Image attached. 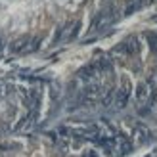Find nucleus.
<instances>
[{
	"instance_id": "2",
	"label": "nucleus",
	"mask_w": 157,
	"mask_h": 157,
	"mask_svg": "<svg viewBox=\"0 0 157 157\" xmlns=\"http://www.w3.org/2000/svg\"><path fill=\"white\" fill-rule=\"evenodd\" d=\"M136 134H138V138L140 140H142V142H151V140H153V136H151V132L150 130H147L146 127H142V124H138V127H136Z\"/></svg>"
},
{
	"instance_id": "6",
	"label": "nucleus",
	"mask_w": 157,
	"mask_h": 157,
	"mask_svg": "<svg viewBox=\"0 0 157 157\" xmlns=\"http://www.w3.org/2000/svg\"><path fill=\"white\" fill-rule=\"evenodd\" d=\"M130 150H132V144H130V142H127V140H123V142H121V155L130 153Z\"/></svg>"
},
{
	"instance_id": "7",
	"label": "nucleus",
	"mask_w": 157,
	"mask_h": 157,
	"mask_svg": "<svg viewBox=\"0 0 157 157\" xmlns=\"http://www.w3.org/2000/svg\"><path fill=\"white\" fill-rule=\"evenodd\" d=\"M84 157H98V155H96V151H88V153H86Z\"/></svg>"
},
{
	"instance_id": "9",
	"label": "nucleus",
	"mask_w": 157,
	"mask_h": 157,
	"mask_svg": "<svg viewBox=\"0 0 157 157\" xmlns=\"http://www.w3.org/2000/svg\"><path fill=\"white\" fill-rule=\"evenodd\" d=\"M138 2H144V0H138Z\"/></svg>"
},
{
	"instance_id": "8",
	"label": "nucleus",
	"mask_w": 157,
	"mask_h": 157,
	"mask_svg": "<svg viewBox=\"0 0 157 157\" xmlns=\"http://www.w3.org/2000/svg\"><path fill=\"white\" fill-rule=\"evenodd\" d=\"M0 50H2V42H0Z\"/></svg>"
},
{
	"instance_id": "1",
	"label": "nucleus",
	"mask_w": 157,
	"mask_h": 157,
	"mask_svg": "<svg viewBox=\"0 0 157 157\" xmlns=\"http://www.w3.org/2000/svg\"><path fill=\"white\" fill-rule=\"evenodd\" d=\"M130 84H124L123 86V88L119 90V92H117V107H119V109H123L124 105H127V101H128V98H130Z\"/></svg>"
},
{
	"instance_id": "3",
	"label": "nucleus",
	"mask_w": 157,
	"mask_h": 157,
	"mask_svg": "<svg viewBox=\"0 0 157 157\" xmlns=\"http://www.w3.org/2000/svg\"><path fill=\"white\" fill-rule=\"evenodd\" d=\"M27 42H29V36L17 38V40L12 44V52H23V50H27Z\"/></svg>"
},
{
	"instance_id": "4",
	"label": "nucleus",
	"mask_w": 157,
	"mask_h": 157,
	"mask_svg": "<svg viewBox=\"0 0 157 157\" xmlns=\"http://www.w3.org/2000/svg\"><path fill=\"white\" fill-rule=\"evenodd\" d=\"M146 38H147V46H150V50L153 54H157V33H147Z\"/></svg>"
},
{
	"instance_id": "5",
	"label": "nucleus",
	"mask_w": 157,
	"mask_h": 157,
	"mask_svg": "<svg viewBox=\"0 0 157 157\" xmlns=\"http://www.w3.org/2000/svg\"><path fill=\"white\" fill-rule=\"evenodd\" d=\"M146 94H147V84H146V82H140V84H138V90H136V98H138V100H144Z\"/></svg>"
}]
</instances>
